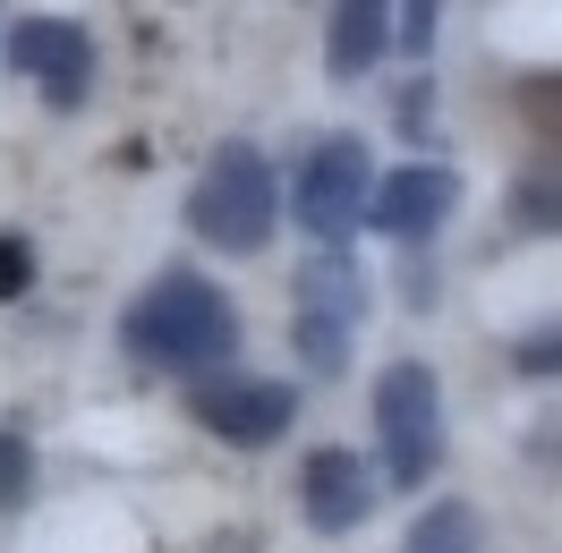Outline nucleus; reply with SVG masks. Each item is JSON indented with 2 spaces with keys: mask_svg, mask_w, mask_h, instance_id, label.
I'll list each match as a JSON object with an SVG mask.
<instances>
[{
  "mask_svg": "<svg viewBox=\"0 0 562 553\" xmlns=\"http://www.w3.org/2000/svg\"><path fill=\"white\" fill-rule=\"evenodd\" d=\"M512 230L562 239V171H528L520 188H512Z\"/></svg>",
  "mask_w": 562,
  "mask_h": 553,
  "instance_id": "nucleus-11",
  "label": "nucleus"
},
{
  "mask_svg": "<svg viewBox=\"0 0 562 553\" xmlns=\"http://www.w3.org/2000/svg\"><path fill=\"white\" fill-rule=\"evenodd\" d=\"M273 162L256 154V145H222L205 162V179H196V196H188V230L205 247H222V256H256V247L273 239Z\"/></svg>",
  "mask_w": 562,
  "mask_h": 553,
  "instance_id": "nucleus-2",
  "label": "nucleus"
},
{
  "mask_svg": "<svg viewBox=\"0 0 562 553\" xmlns=\"http://www.w3.org/2000/svg\"><path fill=\"white\" fill-rule=\"evenodd\" d=\"M392 43V0H333V35H324V69L367 77Z\"/></svg>",
  "mask_w": 562,
  "mask_h": 553,
  "instance_id": "nucleus-10",
  "label": "nucleus"
},
{
  "mask_svg": "<svg viewBox=\"0 0 562 553\" xmlns=\"http://www.w3.org/2000/svg\"><path fill=\"white\" fill-rule=\"evenodd\" d=\"M26 477H35L26 443H18V435H0V511H18V503H26Z\"/></svg>",
  "mask_w": 562,
  "mask_h": 553,
  "instance_id": "nucleus-14",
  "label": "nucleus"
},
{
  "mask_svg": "<svg viewBox=\"0 0 562 553\" xmlns=\"http://www.w3.org/2000/svg\"><path fill=\"white\" fill-rule=\"evenodd\" d=\"M188 409H196V426H205V435L256 451V443H281V426L299 417V392H290V383H273V375H231V366H222V375H196Z\"/></svg>",
  "mask_w": 562,
  "mask_h": 553,
  "instance_id": "nucleus-6",
  "label": "nucleus"
},
{
  "mask_svg": "<svg viewBox=\"0 0 562 553\" xmlns=\"http://www.w3.org/2000/svg\"><path fill=\"white\" fill-rule=\"evenodd\" d=\"M520 120L546 145H562V69H546V77H528V86H520Z\"/></svg>",
  "mask_w": 562,
  "mask_h": 553,
  "instance_id": "nucleus-13",
  "label": "nucleus"
},
{
  "mask_svg": "<svg viewBox=\"0 0 562 553\" xmlns=\"http://www.w3.org/2000/svg\"><path fill=\"white\" fill-rule=\"evenodd\" d=\"M120 341L137 366H171V375H222L239 349V307L196 273H162L145 298H128Z\"/></svg>",
  "mask_w": 562,
  "mask_h": 553,
  "instance_id": "nucleus-1",
  "label": "nucleus"
},
{
  "mask_svg": "<svg viewBox=\"0 0 562 553\" xmlns=\"http://www.w3.org/2000/svg\"><path fill=\"white\" fill-rule=\"evenodd\" d=\"M435 9H443V0H401V43H409V52H435Z\"/></svg>",
  "mask_w": 562,
  "mask_h": 553,
  "instance_id": "nucleus-17",
  "label": "nucleus"
},
{
  "mask_svg": "<svg viewBox=\"0 0 562 553\" xmlns=\"http://www.w3.org/2000/svg\"><path fill=\"white\" fill-rule=\"evenodd\" d=\"M26 281H35V256H26V239L0 230V298H26Z\"/></svg>",
  "mask_w": 562,
  "mask_h": 553,
  "instance_id": "nucleus-16",
  "label": "nucleus"
},
{
  "mask_svg": "<svg viewBox=\"0 0 562 553\" xmlns=\"http://www.w3.org/2000/svg\"><path fill=\"white\" fill-rule=\"evenodd\" d=\"M375 162H367V145L358 137H316L307 145V162L290 171V213L316 230L324 247L350 239V222H367V205H375Z\"/></svg>",
  "mask_w": 562,
  "mask_h": 553,
  "instance_id": "nucleus-4",
  "label": "nucleus"
},
{
  "mask_svg": "<svg viewBox=\"0 0 562 553\" xmlns=\"http://www.w3.org/2000/svg\"><path fill=\"white\" fill-rule=\"evenodd\" d=\"M375 435H384V477L426 485L443 460V383L426 358H401L375 375Z\"/></svg>",
  "mask_w": 562,
  "mask_h": 553,
  "instance_id": "nucleus-3",
  "label": "nucleus"
},
{
  "mask_svg": "<svg viewBox=\"0 0 562 553\" xmlns=\"http://www.w3.org/2000/svg\"><path fill=\"white\" fill-rule=\"evenodd\" d=\"M512 366H520V375H562V324H546V332H528V341L512 349Z\"/></svg>",
  "mask_w": 562,
  "mask_h": 553,
  "instance_id": "nucleus-15",
  "label": "nucleus"
},
{
  "mask_svg": "<svg viewBox=\"0 0 562 553\" xmlns=\"http://www.w3.org/2000/svg\"><path fill=\"white\" fill-rule=\"evenodd\" d=\"M299 503H307V528H324V537H350L358 519L375 511V485H367V460L341 443L307 451V469H299Z\"/></svg>",
  "mask_w": 562,
  "mask_h": 553,
  "instance_id": "nucleus-9",
  "label": "nucleus"
},
{
  "mask_svg": "<svg viewBox=\"0 0 562 553\" xmlns=\"http://www.w3.org/2000/svg\"><path fill=\"white\" fill-rule=\"evenodd\" d=\"M452 205H460V179L443 171V162H409V171H392L384 188H375L367 222H375L384 239H401V247H426L443 222H452Z\"/></svg>",
  "mask_w": 562,
  "mask_h": 553,
  "instance_id": "nucleus-8",
  "label": "nucleus"
},
{
  "mask_svg": "<svg viewBox=\"0 0 562 553\" xmlns=\"http://www.w3.org/2000/svg\"><path fill=\"white\" fill-rule=\"evenodd\" d=\"M401 553H477V511L469 503H435V511H418V528H409V545Z\"/></svg>",
  "mask_w": 562,
  "mask_h": 553,
  "instance_id": "nucleus-12",
  "label": "nucleus"
},
{
  "mask_svg": "<svg viewBox=\"0 0 562 553\" xmlns=\"http://www.w3.org/2000/svg\"><path fill=\"white\" fill-rule=\"evenodd\" d=\"M358 315H367V281H358V264L341 256V247L307 256V273H299V349H307L316 375H333V366L350 358Z\"/></svg>",
  "mask_w": 562,
  "mask_h": 553,
  "instance_id": "nucleus-5",
  "label": "nucleus"
},
{
  "mask_svg": "<svg viewBox=\"0 0 562 553\" xmlns=\"http://www.w3.org/2000/svg\"><path fill=\"white\" fill-rule=\"evenodd\" d=\"M9 69L35 77L52 111H77L86 86H94V43L77 35V26H60V18H18L9 26Z\"/></svg>",
  "mask_w": 562,
  "mask_h": 553,
  "instance_id": "nucleus-7",
  "label": "nucleus"
}]
</instances>
